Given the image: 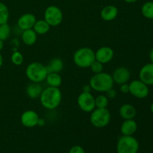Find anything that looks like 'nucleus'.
<instances>
[{"instance_id":"4468645a","label":"nucleus","mask_w":153,"mask_h":153,"mask_svg":"<svg viewBox=\"0 0 153 153\" xmlns=\"http://www.w3.org/2000/svg\"><path fill=\"white\" fill-rule=\"evenodd\" d=\"M140 80L147 85H153V64H145L139 73Z\"/></svg>"},{"instance_id":"5701e85b","label":"nucleus","mask_w":153,"mask_h":153,"mask_svg":"<svg viewBox=\"0 0 153 153\" xmlns=\"http://www.w3.org/2000/svg\"><path fill=\"white\" fill-rule=\"evenodd\" d=\"M141 12L145 18L149 19H153V1H147L144 3L141 7Z\"/></svg>"},{"instance_id":"bb28decb","label":"nucleus","mask_w":153,"mask_h":153,"mask_svg":"<svg viewBox=\"0 0 153 153\" xmlns=\"http://www.w3.org/2000/svg\"><path fill=\"white\" fill-rule=\"evenodd\" d=\"M11 62L13 63L14 65L16 66H20L21 64L23 62V55L21 52L16 51V52H13V54L11 55Z\"/></svg>"},{"instance_id":"4c0bfd02","label":"nucleus","mask_w":153,"mask_h":153,"mask_svg":"<svg viewBox=\"0 0 153 153\" xmlns=\"http://www.w3.org/2000/svg\"><path fill=\"white\" fill-rule=\"evenodd\" d=\"M150 109H151V111L152 112V114H153V102L152 103V105H151V106H150Z\"/></svg>"},{"instance_id":"39448f33","label":"nucleus","mask_w":153,"mask_h":153,"mask_svg":"<svg viewBox=\"0 0 153 153\" xmlns=\"http://www.w3.org/2000/svg\"><path fill=\"white\" fill-rule=\"evenodd\" d=\"M111 113L108 109L96 108L91 112L90 120L91 123L96 128H104L107 126L111 121Z\"/></svg>"},{"instance_id":"72a5a7b5","label":"nucleus","mask_w":153,"mask_h":153,"mask_svg":"<svg viewBox=\"0 0 153 153\" xmlns=\"http://www.w3.org/2000/svg\"><path fill=\"white\" fill-rule=\"evenodd\" d=\"M149 58H150V61L153 64V49L151 50L150 53H149Z\"/></svg>"},{"instance_id":"c756f323","label":"nucleus","mask_w":153,"mask_h":153,"mask_svg":"<svg viewBox=\"0 0 153 153\" xmlns=\"http://www.w3.org/2000/svg\"><path fill=\"white\" fill-rule=\"evenodd\" d=\"M106 94V97H108V99H114L117 96V92L113 88L109 89L108 91H107L105 92Z\"/></svg>"},{"instance_id":"20e7f679","label":"nucleus","mask_w":153,"mask_h":153,"mask_svg":"<svg viewBox=\"0 0 153 153\" xmlns=\"http://www.w3.org/2000/svg\"><path fill=\"white\" fill-rule=\"evenodd\" d=\"M95 60V52L88 47L80 48L73 55V62L81 68L90 67Z\"/></svg>"},{"instance_id":"c85d7f7f","label":"nucleus","mask_w":153,"mask_h":153,"mask_svg":"<svg viewBox=\"0 0 153 153\" xmlns=\"http://www.w3.org/2000/svg\"><path fill=\"white\" fill-rule=\"evenodd\" d=\"M69 153H85V151L82 146H79V145H76L70 148Z\"/></svg>"},{"instance_id":"393cba45","label":"nucleus","mask_w":153,"mask_h":153,"mask_svg":"<svg viewBox=\"0 0 153 153\" xmlns=\"http://www.w3.org/2000/svg\"><path fill=\"white\" fill-rule=\"evenodd\" d=\"M95 105L98 108H106L108 105V98L106 95H99L95 98Z\"/></svg>"},{"instance_id":"f257e3e1","label":"nucleus","mask_w":153,"mask_h":153,"mask_svg":"<svg viewBox=\"0 0 153 153\" xmlns=\"http://www.w3.org/2000/svg\"><path fill=\"white\" fill-rule=\"evenodd\" d=\"M62 100V94L58 88L47 87L43 90L40 96L42 106L48 110H54L60 105Z\"/></svg>"},{"instance_id":"4be33fe9","label":"nucleus","mask_w":153,"mask_h":153,"mask_svg":"<svg viewBox=\"0 0 153 153\" xmlns=\"http://www.w3.org/2000/svg\"><path fill=\"white\" fill-rule=\"evenodd\" d=\"M50 27V25L44 19H39V20L36 21V22L34 23L33 29L37 34L43 35L49 31Z\"/></svg>"},{"instance_id":"f704fd0d","label":"nucleus","mask_w":153,"mask_h":153,"mask_svg":"<svg viewBox=\"0 0 153 153\" xmlns=\"http://www.w3.org/2000/svg\"><path fill=\"white\" fill-rule=\"evenodd\" d=\"M3 47H4V41L0 40V51L3 49Z\"/></svg>"},{"instance_id":"2eb2a0df","label":"nucleus","mask_w":153,"mask_h":153,"mask_svg":"<svg viewBox=\"0 0 153 153\" xmlns=\"http://www.w3.org/2000/svg\"><path fill=\"white\" fill-rule=\"evenodd\" d=\"M137 128V123L134 120H124V122L120 126V131L123 135L131 136L135 133Z\"/></svg>"},{"instance_id":"f03ea898","label":"nucleus","mask_w":153,"mask_h":153,"mask_svg":"<svg viewBox=\"0 0 153 153\" xmlns=\"http://www.w3.org/2000/svg\"><path fill=\"white\" fill-rule=\"evenodd\" d=\"M113 78L111 74L105 72L94 74L90 79L89 85L91 89L97 92L105 93L114 86Z\"/></svg>"},{"instance_id":"7c9ffc66","label":"nucleus","mask_w":153,"mask_h":153,"mask_svg":"<svg viewBox=\"0 0 153 153\" xmlns=\"http://www.w3.org/2000/svg\"><path fill=\"white\" fill-rule=\"evenodd\" d=\"M120 91L123 93V94H128V93H129V85H128L127 83L121 85Z\"/></svg>"},{"instance_id":"aec40b11","label":"nucleus","mask_w":153,"mask_h":153,"mask_svg":"<svg viewBox=\"0 0 153 153\" xmlns=\"http://www.w3.org/2000/svg\"><path fill=\"white\" fill-rule=\"evenodd\" d=\"M37 39V34L33 28L23 31L22 34V40L27 46H32L36 43Z\"/></svg>"},{"instance_id":"7ed1b4c3","label":"nucleus","mask_w":153,"mask_h":153,"mask_svg":"<svg viewBox=\"0 0 153 153\" xmlns=\"http://www.w3.org/2000/svg\"><path fill=\"white\" fill-rule=\"evenodd\" d=\"M48 74L46 66L40 62H32L27 66L25 75L31 82L40 83L46 79Z\"/></svg>"},{"instance_id":"f3484780","label":"nucleus","mask_w":153,"mask_h":153,"mask_svg":"<svg viewBox=\"0 0 153 153\" xmlns=\"http://www.w3.org/2000/svg\"><path fill=\"white\" fill-rule=\"evenodd\" d=\"M119 114L123 120H131L134 119L136 116L137 111L132 105L123 104L120 108Z\"/></svg>"},{"instance_id":"473e14b6","label":"nucleus","mask_w":153,"mask_h":153,"mask_svg":"<svg viewBox=\"0 0 153 153\" xmlns=\"http://www.w3.org/2000/svg\"><path fill=\"white\" fill-rule=\"evenodd\" d=\"M45 124V120L43 119V118H40L38 120V123H37V126H43Z\"/></svg>"},{"instance_id":"ddd939ff","label":"nucleus","mask_w":153,"mask_h":153,"mask_svg":"<svg viewBox=\"0 0 153 153\" xmlns=\"http://www.w3.org/2000/svg\"><path fill=\"white\" fill-rule=\"evenodd\" d=\"M36 21H37L36 16L33 13H25L19 16L17 20V25L21 30L25 31V30L33 28Z\"/></svg>"},{"instance_id":"e433bc0d","label":"nucleus","mask_w":153,"mask_h":153,"mask_svg":"<svg viewBox=\"0 0 153 153\" xmlns=\"http://www.w3.org/2000/svg\"><path fill=\"white\" fill-rule=\"evenodd\" d=\"M124 1L127 3H134L135 1H137V0H124Z\"/></svg>"},{"instance_id":"0eeeda50","label":"nucleus","mask_w":153,"mask_h":153,"mask_svg":"<svg viewBox=\"0 0 153 153\" xmlns=\"http://www.w3.org/2000/svg\"><path fill=\"white\" fill-rule=\"evenodd\" d=\"M44 20L49 24L50 26L55 27L59 25L62 22L64 16L61 9L55 5L49 6L45 10Z\"/></svg>"},{"instance_id":"b1692460","label":"nucleus","mask_w":153,"mask_h":153,"mask_svg":"<svg viewBox=\"0 0 153 153\" xmlns=\"http://www.w3.org/2000/svg\"><path fill=\"white\" fill-rule=\"evenodd\" d=\"M9 16H10V13H9L7 7L4 3L0 1V25L7 23Z\"/></svg>"},{"instance_id":"c9c22d12","label":"nucleus","mask_w":153,"mask_h":153,"mask_svg":"<svg viewBox=\"0 0 153 153\" xmlns=\"http://www.w3.org/2000/svg\"><path fill=\"white\" fill-rule=\"evenodd\" d=\"M3 64V58H2V55H1V54L0 53V67L2 66Z\"/></svg>"},{"instance_id":"dca6fc26","label":"nucleus","mask_w":153,"mask_h":153,"mask_svg":"<svg viewBox=\"0 0 153 153\" xmlns=\"http://www.w3.org/2000/svg\"><path fill=\"white\" fill-rule=\"evenodd\" d=\"M118 8L114 5H108L103 7L100 12L102 19L105 21H112L117 16Z\"/></svg>"},{"instance_id":"a211bd4d","label":"nucleus","mask_w":153,"mask_h":153,"mask_svg":"<svg viewBox=\"0 0 153 153\" xmlns=\"http://www.w3.org/2000/svg\"><path fill=\"white\" fill-rule=\"evenodd\" d=\"M43 90V88L40 85V83L32 82V83L27 86L26 94L29 98L37 99L40 97Z\"/></svg>"},{"instance_id":"6ab92c4d","label":"nucleus","mask_w":153,"mask_h":153,"mask_svg":"<svg viewBox=\"0 0 153 153\" xmlns=\"http://www.w3.org/2000/svg\"><path fill=\"white\" fill-rule=\"evenodd\" d=\"M48 73H60L64 69V62L59 58H55L51 60L49 64L46 65Z\"/></svg>"},{"instance_id":"cd10ccee","label":"nucleus","mask_w":153,"mask_h":153,"mask_svg":"<svg viewBox=\"0 0 153 153\" xmlns=\"http://www.w3.org/2000/svg\"><path fill=\"white\" fill-rule=\"evenodd\" d=\"M90 68H91V71L94 74H97V73H100L102 72H103V64L102 63L99 62L97 60H95L92 63V64L90 66Z\"/></svg>"},{"instance_id":"1a4fd4ad","label":"nucleus","mask_w":153,"mask_h":153,"mask_svg":"<svg viewBox=\"0 0 153 153\" xmlns=\"http://www.w3.org/2000/svg\"><path fill=\"white\" fill-rule=\"evenodd\" d=\"M128 85H129V93L136 98L143 99L149 95V91L148 85L143 83L140 79L133 80Z\"/></svg>"},{"instance_id":"6e6552de","label":"nucleus","mask_w":153,"mask_h":153,"mask_svg":"<svg viewBox=\"0 0 153 153\" xmlns=\"http://www.w3.org/2000/svg\"><path fill=\"white\" fill-rule=\"evenodd\" d=\"M77 103L81 110L85 112H92L96 108L95 98L91 92H82L77 99Z\"/></svg>"},{"instance_id":"f8f14e48","label":"nucleus","mask_w":153,"mask_h":153,"mask_svg":"<svg viewBox=\"0 0 153 153\" xmlns=\"http://www.w3.org/2000/svg\"><path fill=\"white\" fill-rule=\"evenodd\" d=\"M130 77H131V73L128 68L124 67H118L114 71L112 78H113L114 82L117 85H123L128 82Z\"/></svg>"},{"instance_id":"423d86ee","label":"nucleus","mask_w":153,"mask_h":153,"mask_svg":"<svg viewBox=\"0 0 153 153\" xmlns=\"http://www.w3.org/2000/svg\"><path fill=\"white\" fill-rule=\"evenodd\" d=\"M138 150L139 143L132 135H123L118 140L117 153H137Z\"/></svg>"},{"instance_id":"9d476101","label":"nucleus","mask_w":153,"mask_h":153,"mask_svg":"<svg viewBox=\"0 0 153 153\" xmlns=\"http://www.w3.org/2000/svg\"><path fill=\"white\" fill-rule=\"evenodd\" d=\"M39 119L40 117L37 112L33 110H28L21 115L20 121L22 126L26 128H33L37 126Z\"/></svg>"},{"instance_id":"412c9836","label":"nucleus","mask_w":153,"mask_h":153,"mask_svg":"<svg viewBox=\"0 0 153 153\" xmlns=\"http://www.w3.org/2000/svg\"><path fill=\"white\" fill-rule=\"evenodd\" d=\"M45 80L49 87L53 88H59L62 83V78L59 73H49Z\"/></svg>"},{"instance_id":"2f4dec72","label":"nucleus","mask_w":153,"mask_h":153,"mask_svg":"<svg viewBox=\"0 0 153 153\" xmlns=\"http://www.w3.org/2000/svg\"><path fill=\"white\" fill-rule=\"evenodd\" d=\"M91 90L92 89H91L90 85H87L83 87V88H82V92H91Z\"/></svg>"},{"instance_id":"a878e982","label":"nucleus","mask_w":153,"mask_h":153,"mask_svg":"<svg viewBox=\"0 0 153 153\" xmlns=\"http://www.w3.org/2000/svg\"><path fill=\"white\" fill-rule=\"evenodd\" d=\"M10 32H11V30L8 24L4 23L0 25V40L3 41L7 40L10 35Z\"/></svg>"},{"instance_id":"9b49d317","label":"nucleus","mask_w":153,"mask_h":153,"mask_svg":"<svg viewBox=\"0 0 153 153\" xmlns=\"http://www.w3.org/2000/svg\"><path fill=\"white\" fill-rule=\"evenodd\" d=\"M114 52L110 46H102L95 52V58L97 61L102 64H108L112 61Z\"/></svg>"}]
</instances>
